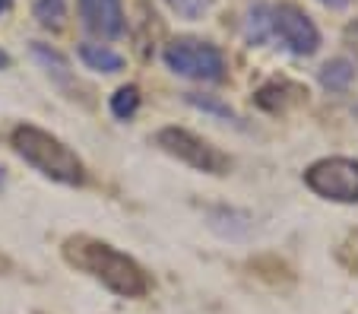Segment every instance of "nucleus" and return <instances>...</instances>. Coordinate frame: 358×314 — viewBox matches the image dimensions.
I'll use <instances>...</instances> for the list:
<instances>
[{"mask_svg":"<svg viewBox=\"0 0 358 314\" xmlns=\"http://www.w3.org/2000/svg\"><path fill=\"white\" fill-rule=\"evenodd\" d=\"M61 254L73 270L92 276L95 283H101L108 292L121 295V299H143L152 289L149 273L130 254L117 251L115 245L99 241L92 235H70V238H64Z\"/></svg>","mask_w":358,"mask_h":314,"instance_id":"f257e3e1","label":"nucleus"},{"mask_svg":"<svg viewBox=\"0 0 358 314\" xmlns=\"http://www.w3.org/2000/svg\"><path fill=\"white\" fill-rule=\"evenodd\" d=\"M10 146H13V152L22 162H29L35 171H41L57 185L76 187L86 181L83 159L64 140H57L55 134H48V130L35 127V124H16L10 130Z\"/></svg>","mask_w":358,"mask_h":314,"instance_id":"f03ea898","label":"nucleus"},{"mask_svg":"<svg viewBox=\"0 0 358 314\" xmlns=\"http://www.w3.org/2000/svg\"><path fill=\"white\" fill-rule=\"evenodd\" d=\"M156 146L169 156H175L178 162L190 165L196 171H206V175H229L231 171V159L219 146H213L210 140L196 137L184 127H162L156 134Z\"/></svg>","mask_w":358,"mask_h":314,"instance_id":"7ed1b4c3","label":"nucleus"},{"mask_svg":"<svg viewBox=\"0 0 358 314\" xmlns=\"http://www.w3.org/2000/svg\"><path fill=\"white\" fill-rule=\"evenodd\" d=\"M165 64L169 70H175L178 76L187 80H200V83H219L225 80V55L200 38H175L165 48Z\"/></svg>","mask_w":358,"mask_h":314,"instance_id":"20e7f679","label":"nucleus"},{"mask_svg":"<svg viewBox=\"0 0 358 314\" xmlns=\"http://www.w3.org/2000/svg\"><path fill=\"white\" fill-rule=\"evenodd\" d=\"M304 185L317 197L333 200V204H355L358 200V162L345 156H327L308 165Z\"/></svg>","mask_w":358,"mask_h":314,"instance_id":"39448f33","label":"nucleus"},{"mask_svg":"<svg viewBox=\"0 0 358 314\" xmlns=\"http://www.w3.org/2000/svg\"><path fill=\"white\" fill-rule=\"evenodd\" d=\"M270 22H273V38H279L292 55H314L320 48V32L311 22V16L304 13L295 3H279L270 7Z\"/></svg>","mask_w":358,"mask_h":314,"instance_id":"423d86ee","label":"nucleus"},{"mask_svg":"<svg viewBox=\"0 0 358 314\" xmlns=\"http://www.w3.org/2000/svg\"><path fill=\"white\" fill-rule=\"evenodd\" d=\"M83 26L101 41H111L124 32L121 0H80Z\"/></svg>","mask_w":358,"mask_h":314,"instance_id":"0eeeda50","label":"nucleus"},{"mask_svg":"<svg viewBox=\"0 0 358 314\" xmlns=\"http://www.w3.org/2000/svg\"><path fill=\"white\" fill-rule=\"evenodd\" d=\"M304 99H308V89L298 86V83H292V80H285V76L264 83V86L254 92V102H257V108L273 111V115H276V111H285L289 105L304 102Z\"/></svg>","mask_w":358,"mask_h":314,"instance_id":"6e6552de","label":"nucleus"},{"mask_svg":"<svg viewBox=\"0 0 358 314\" xmlns=\"http://www.w3.org/2000/svg\"><path fill=\"white\" fill-rule=\"evenodd\" d=\"M32 57L48 70V76H51L64 92H70V99H76L73 92L80 89V83H76V76L70 73V64L61 51H55L51 45H41V41H32Z\"/></svg>","mask_w":358,"mask_h":314,"instance_id":"1a4fd4ad","label":"nucleus"},{"mask_svg":"<svg viewBox=\"0 0 358 314\" xmlns=\"http://www.w3.org/2000/svg\"><path fill=\"white\" fill-rule=\"evenodd\" d=\"M317 80H320V86L330 89V92H345L349 83L355 80V64L345 61V57H333V61H327L324 67H320Z\"/></svg>","mask_w":358,"mask_h":314,"instance_id":"9d476101","label":"nucleus"},{"mask_svg":"<svg viewBox=\"0 0 358 314\" xmlns=\"http://www.w3.org/2000/svg\"><path fill=\"white\" fill-rule=\"evenodd\" d=\"M80 57L89 70H101V73H121L124 70V57L115 55L111 48H105V45H83Z\"/></svg>","mask_w":358,"mask_h":314,"instance_id":"9b49d317","label":"nucleus"},{"mask_svg":"<svg viewBox=\"0 0 358 314\" xmlns=\"http://www.w3.org/2000/svg\"><path fill=\"white\" fill-rule=\"evenodd\" d=\"M244 32H248L250 45H266L273 38V22H270V7L257 3V7L248 10V22H244Z\"/></svg>","mask_w":358,"mask_h":314,"instance_id":"f8f14e48","label":"nucleus"},{"mask_svg":"<svg viewBox=\"0 0 358 314\" xmlns=\"http://www.w3.org/2000/svg\"><path fill=\"white\" fill-rule=\"evenodd\" d=\"M140 108V89L136 86H121L111 96V111H115V117H134V111Z\"/></svg>","mask_w":358,"mask_h":314,"instance_id":"ddd939ff","label":"nucleus"},{"mask_svg":"<svg viewBox=\"0 0 358 314\" xmlns=\"http://www.w3.org/2000/svg\"><path fill=\"white\" fill-rule=\"evenodd\" d=\"M64 16H67L64 0H35V20L45 29H57L64 22Z\"/></svg>","mask_w":358,"mask_h":314,"instance_id":"4468645a","label":"nucleus"},{"mask_svg":"<svg viewBox=\"0 0 358 314\" xmlns=\"http://www.w3.org/2000/svg\"><path fill=\"white\" fill-rule=\"evenodd\" d=\"M165 3H169L178 16H184V20H200V16L213 7V0H165Z\"/></svg>","mask_w":358,"mask_h":314,"instance_id":"2eb2a0df","label":"nucleus"},{"mask_svg":"<svg viewBox=\"0 0 358 314\" xmlns=\"http://www.w3.org/2000/svg\"><path fill=\"white\" fill-rule=\"evenodd\" d=\"M187 102L196 105V108H203V111H210V115H219V117H229V121H235V111H231L229 105L216 102L213 96H196V92H187Z\"/></svg>","mask_w":358,"mask_h":314,"instance_id":"dca6fc26","label":"nucleus"},{"mask_svg":"<svg viewBox=\"0 0 358 314\" xmlns=\"http://www.w3.org/2000/svg\"><path fill=\"white\" fill-rule=\"evenodd\" d=\"M345 45H349V48L358 55V20L345 26Z\"/></svg>","mask_w":358,"mask_h":314,"instance_id":"f3484780","label":"nucleus"},{"mask_svg":"<svg viewBox=\"0 0 358 314\" xmlns=\"http://www.w3.org/2000/svg\"><path fill=\"white\" fill-rule=\"evenodd\" d=\"M10 270H13V264H10V257L3 251H0V276H7Z\"/></svg>","mask_w":358,"mask_h":314,"instance_id":"a211bd4d","label":"nucleus"},{"mask_svg":"<svg viewBox=\"0 0 358 314\" xmlns=\"http://www.w3.org/2000/svg\"><path fill=\"white\" fill-rule=\"evenodd\" d=\"M10 64H13V61H10V55H7V51H3V48H0V70H7Z\"/></svg>","mask_w":358,"mask_h":314,"instance_id":"6ab92c4d","label":"nucleus"},{"mask_svg":"<svg viewBox=\"0 0 358 314\" xmlns=\"http://www.w3.org/2000/svg\"><path fill=\"white\" fill-rule=\"evenodd\" d=\"M324 3H330V7H345L349 0H324Z\"/></svg>","mask_w":358,"mask_h":314,"instance_id":"aec40b11","label":"nucleus"},{"mask_svg":"<svg viewBox=\"0 0 358 314\" xmlns=\"http://www.w3.org/2000/svg\"><path fill=\"white\" fill-rule=\"evenodd\" d=\"M10 10V0H0V13H7Z\"/></svg>","mask_w":358,"mask_h":314,"instance_id":"412c9836","label":"nucleus"},{"mask_svg":"<svg viewBox=\"0 0 358 314\" xmlns=\"http://www.w3.org/2000/svg\"><path fill=\"white\" fill-rule=\"evenodd\" d=\"M0 187H3V169H0Z\"/></svg>","mask_w":358,"mask_h":314,"instance_id":"4be33fe9","label":"nucleus"},{"mask_svg":"<svg viewBox=\"0 0 358 314\" xmlns=\"http://www.w3.org/2000/svg\"><path fill=\"white\" fill-rule=\"evenodd\" d=\"M35 314H41V311H35Z\"/></svg>","mask_w":358,"mask_h":314,"instance_id":"5701e85b","label":"nucleus"}]
</instances>
